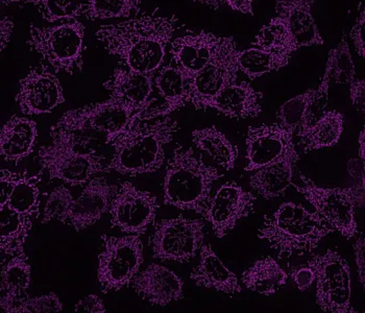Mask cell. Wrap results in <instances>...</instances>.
Here are the masks:
<instances>
[{"mask_svg":"<svg viewBox=\"0 0 365 313\" xmlns=\"http://www.w3.org/2000/svg\"><path fill=\"white\" fill-rule=\"evenodd\" d=\"M324 71L328 72L330 80L333 78L336 84L350 85L351 81L356 78L355 65L346 31L342 33L341 39L337 46L329 51Z\"/></svg>","mask_w":365,"mask_h":313,"instance_id":"obj_34","label":"cell"},{"mask_svg":"<svg viewBox=\"0 0 365 313\" xmlns=\"http://www.w3.org/2000/svg\"><path fill=\"white\" fill-rule=\"evenodd\" d=\"M51 143L38 152V162L49 179L61 180L71 186H83L98 173H110L103 163V157L94 150H83L76 134L53 127Z\"/></svg>","mask_w":365,"mask_h":313,"instance_id":"obj_5","label":"cell"},{"mask_svg":"<svg viewBox=\"0 0 365 313\" xmlns=\"http://www.w3.org/2000/svg\"><path fill=\"white\" fill-rule=\"evenodd\" d=\"M350 98L354 107L358 111L364 112L365 107V83L364 78H354L350 83Z\"/></svg>","mask_w":365,"mask_h":313,"instance_id":"obj_44","label":"cell"},{"mask_svg":"<svg viewBox=\"0 0 365 313\" xmlns=\"http://www.w3.org/2000/svg\"><path fill=\"white\" fill-rule=\"evenodd\" d=\"M192 141L218 168L232 170L235 168L238 148L217 128L209 127L195 130Z\"/></svg>","mask_w":365,"mask_h":313,"instance_id":"obj_30","label":"cell"},{"mask_svg":"<svg viewBox=\"0 0 365 313\" xmlns=\"http://www.w3.org/2000/svg\"><path fill=\"white\" fill-rule=\"evenodd\" d=\"M299 160V154L292 143L280 159L256 170L250 179V185L264 200L281 197L292 184L295 164Z\"/></svg>","mask_w":365,"mask_h":313,"instance_id":"obj_23","label":"cell"},{"mask_svg":"<svg viewBox=\"0 0 365 313\" xmlns=\"http://www.w3.org/2000/svg\"><path fill=\"white\" fill-rule=\"evenodd\" d=\"M292 143L294 135L289 134L278 123L250 127L245 139V158L247 160L245 170L256 171L274 163L283 156Z\"/></svg>","mask_w":365,"mask_h":313,"instance_id":"obj_18","label":"cell"},{"mask_svg":"<svg viewBox=\"0 0 365 313\" xmlns=\"http://www.w3.org/2000/svg\"><path fill=\"white\" fill-rule=\"evenodd\" d=\"M334 230L315 211L287 202L265 216L258 229V237L264 240L279 256L290 257L311 253Z\"/></svg>","mask_w":365,"mask_h":313,"instance_id":"obj_4","label":"cell"},{"mask_svg":"<svg viewBox=\"0 0 365 313\" xmlns=\"http://www.w3.org/2000/svg\"><path fill=\"white\" fill-rule=\"evenodd\" d=\"M63 310V303L55 292L43 294V296H26L20 299L13 309L12 313H49L60 312Z\"/></svg>","mask_w":365,"mask_h":313,"instance_id":"obj_40","label":"cell"},{"mask_svg":"<svg viewBox=\"0 0 365 313\" xmlns=\"http://www.w3.org/2000/svg\"><path fill=\"white\" fill-rule=\"evenodd\" d=\"M238 68L251 81L272 71H278L289 64V60L276 51L250 47L238 51Z\"/></svg>","mask_w":365,"mask_h":313,"instance_id":"obj_33","label":"cell"},{"mask_svg":"<svg viewBox=\"0 0 365 313\" xmlns=\"http://www.w3.org/2000/svg\"><path fill=\"white\" fill-rule=\"evenodd\" d=\"M74 200H74L71 191L67 187L56 186L45 202L41 224L46 225L53 220H58V222L67 225Z\"/></svg>","mask_w":365,"mask_h":313,"instance_id":"obj_37","label":"cell"},{"mask_svg":"<svg viewBox=\"0 0 365 313\" xmlns=\"http://www.w3.org/2000/svg\"><path fill=\"white\" fill-rule=\"evenodd\" d=\"M288 274L272 257L259 259L242 274L247 289L262 296H272L286 285Z\"/></svg>","mask_w":365,"mask_h":313,"instance_id":"obj_29","label":"cell"},{"mask_svg":"<svg viewBox=\"0 0 365 313\" xmlns=\"http://www.w3.org/2000/svg\"><path fill=\"white\" fill-rule=\"evenodd\" d=\"M256 197L236 182L230 181L218 188L212 197L205 218L210 222L214 235L224 238L238 222L253 212Z\"/></svg>","mask_w":365,"mask_h":313,"instance_id":"obj_16","label":"cell"},{"mask_svg":"<svg viewBox=\"0 0 365 313\" xmlns=\"http://www.w3.org/2000/svg\"><path fill=\"white\" fill-rule=\"evenodd\" d=\"M230 9L245 15L254 16L253 0H227L224 1Z\"/></svg>","mask_w":365,"mask_h":313,"instance_id":"obj_47","label":"cell"},{"mask_svg":"<svg viewBox=\"0 0 365 313\" xmlns=\"http://www.w3.org/2000/svg\"><path fill=\"white\" fill-rule=\"evenodd\" d=\"M158 210L157 197L150 191L139 189L132 182H123L110 205L112 228L127 235H142L154 224Z\"/></svg>","mask_w":365,"mask_h":313,"instance_id":"obj_14","label":"cell"},{"mask_svg":"<svg viewBox=\"0 0 365 313\" xmlns=\"http://www.w3.org/2000/svg\"><path fill=\"white\" fill-rule=\"evenodd\" d=\"M290 274H292V280L299 292H306L315 282V272L309 265L292 270Z\"/></svg>","mask_w":365,"mask_h":313,"instance_id":"obj_41","label":"cell"},{"mask_svg":"<svg viewBox=\"0 0 365 313\" xmlns=\"http://www.w3.org/2000/svg\"><path fill=\"white\" fill-rule=\"evenodd\" d=\"M15 101L24 115L51 113L65 103L60 78L47 64L33 67L19 82Z\"/></svg>","mask_w":365,"mask_h":313,"instance_id":"obj_15","label":"cell"},{"mask_svg":"<svg viewBox=\"0 0 365 313\" xmlns=\"http://www.w3.org/2000/svg\"><path fill=\"white\" fill-rule=\"evenodd\" d=\"M35 4L43 19L48 24L58 21H72L82 16L84 2L81 1H53V0H39L31 1Z\"/></svg>","mask_w":365,"mask_h":313,"instance_id":"obj_38","label":"cell"},{"mask_svg":"<svg viewBox=\"0 0 365 313\" xmlns=\"http://www.w3.org/2000/svg\"><path fill=\"white\" fill-rule=\"evenodd\" d=\"M178 130L179 123L169 116L154 123L134 121L110 143L114 153L108 170L128 177L155 173L163 165L165 148Z\"/></svg>","mask_w":365,"mask_h":313,"instance_id":"obj_2","label":"cell"},{"mask_svg":"<svg viewBox=\"0 0 365 313\" xmlns=\"http://www.w3.org/2000/svg\"><path fill=\"white\" fill-rule=\"evenodd\" d=\"M180 21L177 16L142 15L127 21L101 26L96 39L127 68L154 76L163 64L166 48Z\"/></svg>","mask_w":365,"mask_h":313,"instance_id":"obj_1","label":"cell"},{"mask_svg":"<svg viewBox=\"0 0 365 313\" xmlns=\"http://www.w3.org/2000/svg\"><path fill=\"white\" fill-rule=\"evenodd\" d=\"M118 186L108 183L103 177H96L86 184L80 197L74 200L67 225L76 232L93 226L109 212L113 197Z\"/></svg>","mask_w":365,"mask_h":313,"instance_id":"obj_20","label":"cell"},{"mask_svg":"<svg viewBox=\"0 0 365 313\" xmlns=\"http://www.w3.org/2000/svg\"><path fill=\"white\" fill-rule=\"evenodd\" d=\"M358 144H359V157L360 159L364 161V130L360 132L359 137H358Z\"/></svg>","mask_w":365,"mask_h":313,"instance_id":"obj_49","label":"cell"},{"mask_svg":"<svg viewBox=\"0 0 365 313\" xmlns=\"http://www.w3.org/2000/svg\"><path fill=\"white\" fill-rule=\"evenodd\" d=\"M238 47L233 37H224L208 65L188 83L190 103L197 110H207L225 88L238 78Z\"/></svg>","mask_w":365,"mask_h":313,"instance_id":"obj_13","label":"cell"},{"mask_svg":"<svg viewBox=\"0 0 365 313\" xmlns=\"http://www.w3.org/2000/svg\"><path fill=\"white\" fill-rule=\"evenodd\" d=\"M205 224L200 218H166L158 222L150 237L153 257L161 261L188 262L204 245Z\"/></svg>","mask_w":365,"mask_h":313,"instance_id":"obj_12","label":"cell"},{"mask_svg":"<svg viewBox=\"0 0 365 313\" xmlns=\"http://www.w3.org/2000/svg\"><path fill=\"white\" fill-rule=\"evenodd\" d=\"M200 256L197 267L190 274L195 285L227 294L242 292L237 276L225 267L210 245H202Z\"/></svg>","mask_w":365,"mask_h":313,"instance_id":"obj_25","label":"cell"},{"mask_svg":"<svg viewBox=\"0 0 365 313\" xmlns=\"http://www.w3.org/2000/svg\"><path fill=\"white\" fill-rule=\"evenodd\" d=\"M103 86L109 92L110 98L125 101L141 114L148 110L154 101L150 100L154 89V76L128 68H116Z\"/></svg>","mask_w":365,"mask_h":313,"instance_id":"obj_22","label":"cell"},{"mask_svg":"<svg viewBox=\"0 0 365 313\" xmlns=\"http://www.w3.org/2000/svg\"><path fill=\"white\" fill-rule=\"evenodd\" d=\"M31 282V267L26 252L11 257L2 265L0 308L4 312L12 313L16 304L26 296Z\"/></svg>","mask_w":365,"mask_h":313,"instance_id":"obj_28","label":"cell"},{"mask_svg":"<svg viewBox=\"0 0 365 313\" xmlns=\"http://www.w3.org/2000/svg\"><path fill=\"white\" fill-rule=\"evenodd\" d=\"M39 182L38 177H29L2 170L0 175V210L8 208L26 217L39 213Z\"/></svg>","mask_w":365,"mask_h":313,"instance_id":"obj_21","label":"cell"},{"mask_svg":"<svg viewBox=\"0 0 365 313\" xmlns=\"http://www.w3.org/2000/svg\"><path fill=\"white\" fill-rule=\"evenodd\" d=\"M364 234L360 233V237L354 242V253H355V262L356 267H357L358 272V279H359V282L361 283L362 287L364 289L365 284V262H364Z\"/></svg>","mask_w":365,"mask_h":313,"instance_id":"obj_45","label":"cell"},{"mask_svg":"<svg viewBox=\"0 0 365 313\" xmlns=\"http://www.w3.org/2000/svg\"><path fill=\"white\" fill-rule=\"evenodd\" d=\"M74 310L78 313H105L107 312L103 299L96 294H89V296L81 299L76 303Z\"/></svg>","mask_w":365,"mask_h":313,"instance_id":"obj_43","label":"cell"},{"mask_svg":"<svg viewBox=\"0 0 365 313\" xmlns=\"http://www.w3.org/2000/svg\"><path fill=\"white\" fill-rule=\"evenodd\" d=\"M314 4L313 0L278 1L276 17L264 26L265 39L269 46L288 60L302 47L324 44L311 12Z\"/></svg>","mask_w":365,"mask_h":313,"instance_id":"obj_6","label":"cell"},{"mask_svg":"<svg viewBox=\"0 0 365 313\" xmlns=\"http://www.w3.org/2000/svg\"><path fill=\"white\" fill-rule=\"evenodd\" d=\"M139 0H103L84 2L82 16L88 20H105L112 18H128L132 13L140 11Z\"/></svg>","mask_w":365,"mask_h":313,"instance_id":"obj_35","label":"cell"},{"mask_svg":"<svg viewBox=\"0 0 365 313\" xmlns=\"http://www.w3.org/2000/svg\"><path fill=\"white\" fill-rule=\"evenodd\" d=\"M313 93L314 89H308L307 91L290 98L279 108L277 112L278 125L289 134L294 136L297 134Z\"/></svg>","mask_w":365,"mask_h":313,"instance_id":"obj_36","label":"cell"},{"mask_svg":"<svg viewBox=\"0 0 365 313\" xmlns=\"http://www.w3.org/2000/svg\"><path fill=\"white\" fill-rule=\"evenodd\" d=\"M134 107L116 98H110L101 103L86 105L78 109L69 110L56 121L53 127L67 132L83 133L96 130L106 136V143L110 144L128 125L140 119Z\"/></svg>","mask_w":365,"mask_h":313,"instance_id":"obj_10","label":"cell"},{"mask_svg":"<svg viewBox=\"0 0 365 313\" xmlns=\"http://www.w3.org/2000/svg\"><path fill=\"white\" fill-rule=\"evenodd\" d=\"M344 128V114L336 110L326 111L317 123L299 137L304 152L332 148L339 143Z\"/></svg>","mask_w":365,"mask_h":313,"instance_id":"obj_31","label":"cell"},{"mask_svg":"<svg viewBox=\"0 0 365 313\" xmlns=\"http://www.w3.org/2000/svg\"><path fill=\"white\" fill-rule=\"evenodd\" d=\"M349 175L358 182H365L364 161L361 159H351L348 163Z\"/></svg>","mask_w":365,"mask_h":313,"instance_id":"obj_48","label":"cell"},{"mask_svg":"<svg viewBox=\"0 0 365 313\" xmlns=\"http://www.w3.org/2000/svg\"><path fill=\"white\" fill-rule=\"evenodd\" d=\"M154 84L163 98L164 103L160 107L146 110L141 114L139 121L150 120L158 117H168L173 112L184 108L190 103L188 82L178 67L173 64L162 67L154 80Z\"/></svg>","mask_w":365,"mask_h":313,"instance_id":"obj_24","label":"cell"},{"mask_svg":"<svg viewBox=\"0 0 365 313\" xmlns=\"http://www.w3.org/2000/svg\"><path fill=\"white\" fill-rule=\"evenodd\" d=\"M262 94L255 90L251 83H234L220 92L208 103L207 109H214L233 119L256 118L262 112Z\"/></svg>","mask_w":365,"mask_h":313,"instance_id":"obj_26","label":"cell"},{"mask_svg":"<svg viewBox=\"0 0 365 313\" xmlns=\"http://www.w3.org/2000/svg\"><path fill=\"white\" fill-rule=\"evenodd\" d=\"M307 265L315 272V301L324 312L355 313L351 303V269L346 259L332 250L315 255Z\"/></svg>","mask_w":365,"mask_h":313,"instance_id":"obj_11","label":"cell"},{"mask_svg":"<svg viewBox=\"0 0 365 313\" xmlns=\"http://www.w3.org/2000/svg\"><path fill=\"white\" fill-rule=\"evenodd\" d=\"M222 38L210 31H200L171 41L169 53L187 82H190L210 63Z\"/></svg>","mask_w":365,"mask_h":313,"instance_id":"obj_17","label":"cell"},{"mask_svg":"<svg viewBox=\"0 0 365 313\" xmlns=\"http://www.w3.org/2000/svg\"><path fill=\"white\" fill-rule=\"evenodd\" d=\"M200 4H208V6H214V9L220 8V4H224V1H200Z\"/></svg>","mask_w":365,"mask_h":313,"instance_id":"obj_50","label":"cell"},{"mask_svg":"<svg viewBox=\"0 0 365 313\" xmlns=\"http://www.w3.org/2000/svg\"><path fill=\"white\" fill-rule=\"evenodd\" d=\"M364 24L365 15L364 11H362L360 15L358 16L357 19H356L355 24H354L353 28H351L350 31L351 42H353L354 46H355L358 56L361 58H364L365 56Z\"/></svg>","mask_w":365,"mask_h":313,"instance_id":"obj_42","label":"cell"},{"mask_svg":"<svg viewBox=\"0 0 365 313\" xmlns=\"http://www.w3.org/2000/svg\"><path fill=\"white\" fill-rule=\"evenodd\" d=\"M98 281L103 294L119 292L132 283L144 261L140 235H103Z\"/></svg>","mask_w":365,"mask_h":313,"instance_id":"obj_9","label":"cell"},{"mask_svg":"<svg viewBox=\"0 0 365 313\" xmlns=\"http://www.w3.org/2000/svg\"><path fill=\"white\" fill-rule=\"evenodd\" d=\"M86 28L78 20L49 26L31 24L26 44L56 72L83 71Z\"/></svg>","mask_w":365,"mask_h":313,"instance_id":"obj_7","label":"cell"},{"mask_svg":"<svg viewBox=\"0 0 365 313\" xmlns=\"http://www.w3.org/2000/svg\"><path fill=\"white\" fill-rule=\"evenodd\" d=\"M302 185H295L297 193L312 205L315 212L334 231L351 240L357 235L355 208L364 207V182H357L346 188L317 186L310 178L301 175Z\"/></svg>","mask_w":365,"mask_h":313,"instance_id":"obj_8","label":"cell"},{"mask_svg":"<svg viewBox=\"0 0 365 313\" xmlns=\"http://www.w3.org/2000/svg\"><path fill=\"white\" fill-rule=\"evenodd\" d=\"M15 28V22L11 16H4L0 21V49L4 51L10 43L13 29Z\"/></svg>","mask_w":365,"mask_h":313,"instance_id":"obj_46","label":"cell"},{"mask_svg":"<svg viewBox=\"0 0 365 313\" xmlns=\"http://www.w3.org/2000/svg\"><path fill=\"white\" fill-rule=\"evenodd\" d=\"M37 123L28 117L12 116L2 125L0 154L4 161L19 163L34 152L37 140Z\"/></svg>","mask_w":365,"mask_h":313,"instance_id":"obj_27","label":"cell"},{"mask_svg":"<svg viewBox=\"0 0 365 313\" xmlns=\"http://www.w3.org/2000/svg\"><path fill=\"white\" fill-rule=\"evenodd\" d=\"M1 235H0V250L2 260L4 257H13L24 253V245L33 224L31 217L20 215L10 210L1 209Z\"/></svg>","mask_w":365,"mask_h":313,"instance_id":"obj_32","label":"cell"},{"mask_svg":"<svg viewBox=\"0 0 365 313\" xmlns=\"http://www.w3.org/2000/svg\"><path fill=\"white\" fill-rule=\"evenodd\" d=\"M135 292L152 305L165 307L184 299V283L175 272L157 263L138 272L132 281Z\"/></svg>","mask_w":365,"mask_h":313,"instance_id":"obj_19","label":"cell"},{"mask_svg":"<svg viewBox=\"0 0 365 313\" xmlns=\"http://www.w3.org/2000/svg\"><path fill=\"white\" fill-rule=\"evenodd\" d=\"M330 82V76H329L328 72L324 71L321 84H319L317 89H314V93H313L307 110H306L305 116H304L301 125H299V130H297V137L301 136L306 130H309L326 113L327 106H328L329 101Z\"/></svg>","mask_w":365,"mask_h":313,"instance_id":"obj_39","label":"cell"},{"mask_svg":"<svg viewBox=\"0 0 365 313\" xmlns=\"http://www.w3.org/2000/svg\"><path fill=\"white\" fill-rule=\"evenodd\" d=\"M215 166L197 156L193 148L178 145L168 162L163 184V202L184 211L206 215L212 187L224 177Z\"/></svg>","mask_w":365,"mask_h":313,"instance_id":"obj_3","label":"cell"}]
</instances>
